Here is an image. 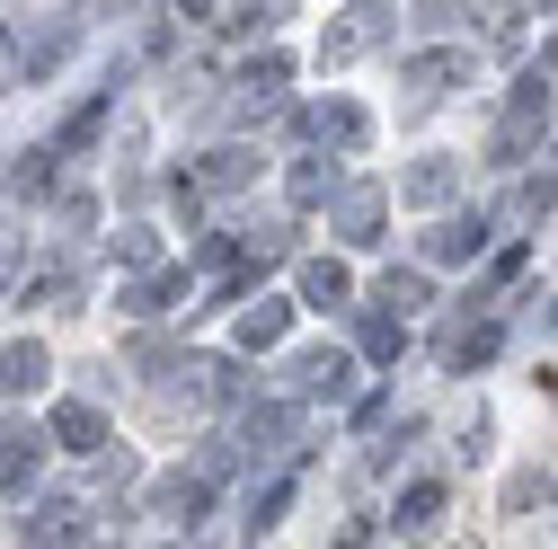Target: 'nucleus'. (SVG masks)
Returning <instances> with one entry per match:
<instances>
[{"instance_id": "1", "label": "nucleus", "mask_w": 558, "mask_h": 549, "mask_svg": "<svg viewBox=\"0 0 558 549\" xmlns=\"http://www.w3.org/2000/svg\"><path fill=\"white\" fill-rule=\"evenodd\" d=\"M293 257V231H248V240H214L204 248V266H214V302H240L266 266Z\"/></svg>"}, {"instance_id": "2", "label": "nucleus", "mask_w": 558, "mask_h": 549, "mask_svg": "<svg viewBox=\"0 0 558 549\" xmlns=\"http://www.w3.org/2000/svg\"><path fill=\"white\" fill-rule=\"evenodd\" d=\"M541 124H549V89H541V72H532V81H514V98H506L497 133H487V160L514 169V160L532 151V133H541Z\"/></svg>"}, {"instance_id": "3", "label": "nucleus", "mask_w": 558, "mask_h": 549, "mask_svg": "<svg viewBox=\"0 0 558 549\" xmlns=\"http://www.w3.org/2000/svg\"><path fill=\"white\" fill-rule=\"evenodd\" d=\"M302 143H319V151H364V143H373V115H364L355 98L302 107Z\"/></svg>"}, {"instance_id": "4", "label": "nucleus", "mask_w": 558, "mask_h": 549, "mask_svg": "<svg viewBox=\"0 0 558 549\" xmlns=\"http://www.w3.org/2000/svg\"><path fill=\"white\" fill-rule=\"evenodd\" d=\"M89 540V505L81 497H36L27 505V549H81Z\"/></svg>"}, {"instance_id": "5", "label": "nucleus", "mask_w": 558, "mask_h": 549, "mask_svg": "<svg viewBox=\"0 0 558 549\" xmlns=\"http://www.w3.org/2000/svg\"><path fill=\"white\" fill-rule=\"evenodd\" d=\"M461 81H470V45H426V53L399 62V89H416V98H444Z\"/></svg>"}, {"instance_id": "6", "label": "nucleus", "mask_w": 558, "mask_h": 549, "mask_svg": "<svg viewBox=\"0 0 558 549\" xmlns=\"http://www.w3.org/2000/svg\"><path fill=\"white\" fill-rule=\"evenodd\" d=\"M381 213H390L381 186H337V204H328V222H337L345 248H373V240H381Z\"/></svg>"}, {"instance_id": "7", "label": "nucleus", "mask_w": 558, "mask_h": 549, "mask_svg": "<svg viewBox=\"0 0 558 549\" xmlns=\"http://www.w3.org/2000/svg\"><path fill=\"white\" fill-rule=\"evenodd\" d=\"M497 346H506V319H452V328L435 337V355H444L452 373H478V364H497Z\"/></svg>"}, {"instance_id": "8", "label": "nucleus", "mask_w": 558, "mask_h": 549, "mask_svg": "<svg viewBox=\"0 0 558 549\" xmlns=\"http://www.w3.org/2000/svg\"><path fill=\"white\" fill-rule=\"evenodd\" d=\"M151 514H169V523H204V514H214V478H204V469H169V478H151Z\"/></svg>"}, {"instance_id": "9", "label": "nucleus", "mask_w": 558, "mask_h": 549, "mask_svg": "<svg viewBox=\"0 0 558 549\" xmlns=\"http://www.w3.org/2000/svg\"><path fill=\"white\" fill-rule=\"evenodd\" d=\"M293 390L302 399H345V390H355V355H337V346L293 355Z\"/></svg>"}, {"instance_id": "10", "label": "nucleus", "mask_w": 558, "mask_h": 549, "mask_svg": "<svg viewBox=\"0 0 558 549\" xmlns=\"http://www.w3.org/2000/svg\"><path fill=\"white\" fill-rule=\"evenodd\" d=\"M293 426H302V417H293L284 399H266V407H248V417H240V461H275V452L293 443Z\"/></svg>"}, {"instance_id": "11", "label": "nucleus", "mask_w": 558, "mask_h": 549, "mask_svg": "<svg viewBox=\"0 0 558 549\" xmlns=\"http://www.w3.org/2000/svg\"><path fill=\"white\" fill-rule=\"evenodd\" d=\"M284 81H293V62H284V53H257L248 72H240V98H231V107H240V124L275 115V98H284Z\"/></svg>"}, {"instance_id": "12", "label": "nucleus", "mask_w": 558, "mask_h": 549, "mask_svg": "<svg viewBox=\"0 0 558 549\" xmlns=\"http://www.w3.org/2000/svg\"><path fill=\"white\" fill-rule=\"evenodd\" d=\"M487 231H497V213H452V222L426 231V257H435V266H470V257L487 248Z\"/></svg>"}, {"instance_id": "13", "label": "nucleus", "mask_w": 558, "mask_h": 549, "mask_svg": "<svg viewBox=\"0 0 558 549\" xmlns=\"http://www.w3.org/2000/svg\"><path fill=\"white\" fill-rule=\"evenodd\" d=\"M186 178H195V195H240L257 178V151L248 143H222V151H204V169H186Z\"/></svg>"}, {"instance_id": "14", "label": "nucleus", "mask_w": 558, "mask_h": 549, "mask_svg": "<svg viewBox=\"0 0 558 549\" xmlns=\"http://www.w3.org/2000/svg\"><path fill=\"white\" fill-rule=\"evenodd\" d=\"M186 293H195V284H186V266H160V274H143V284L124 293V310H133V319H160V310H178ZM186 310H195V302H186Z\"/></svg>"}, {"instance_id": "15", "label": "nucleus", "mask_w": 558, "mask_h": 549, "mask_svg": "<svg viewBox=\"0 0 558 549\" xmlns=\"http://www.w3.org/2000/svg\"><path fill=\"white\" fill-rule=\"evenodd\" d=\"M178 373H186V390H195V399H214V407H231V399H240V390H248V381H240V364H231V355H186V364H178Z\"/></svg>"}, {"instance_id": "16", "label": "nucleus", "mask_w": 558, "mask_h": 549, "mask_svg": "<svg viewBox=\"0 0 558 549\" xmlns=\"http://www.w3.org/2000/svg\"><path fill=\"white\" fill-rule=\"evenodd\" d=\"M53 443L62 452H107V417H98L89 399H62L53 407Z\"/></svg>"}, {"instance_id": "17", "label": "nucleus", "mask_w": 558, "mask_h": 549, "mask_svg": "<svg viewBox=\"0 0 558 549\" xmlns=\"http://www.w3.org/2000/svg\"><path fill=\"white\" fill-rule=\"evenodd\" d=\"M408 540H426L435 523H444V478H408V488H399V514H390Z\"/></svg>"}, {"instance_id": "18", "label": "nucleus", "mask_w": 558, "mask_h": 549, "mask_svg": "<svg viewBox=\"0 0 558 549\" xmlns=\"http://www.w3.org/2000/svg\"><path fill=\"white\" fill-rule=\"evenodd\" d=\"M36 452H45V426H0V488H27L36 478Z\"/></svg>"}, {"instance_id": "19", "label": "nucleus", "mask_w": 558, "mask_h": 549, "mask_svg": "<svg viewBox=\"0 0 558 549\" xmlns=\"http://www.w3.org/2000/svg\"><path fill=\"white\" fill-rule=\"evenodd\" d=\"M452 186H461V160H416V169L399 178V204L426 213V204H452Z\"/></svg>"}, {"instance_id": "20", "label": "nucleus", "mask_w": 558, "mask_h": 549, "mask_svg": "<svg viewBox=\"0 0 558 549\" xmlns=\"http://www.w3.org/2000/svg\"><path fill=\"white\" fill-rule=\"evenodd\" d=\"M345 293H355L345 257H311V266H302V302H311V310H345Z\"/></svg>"}, {"instance_id": "21", "label": "nucleus", "mask_w": 558, "mask_h": 549, "mask_svg": "<svg viewBox=\"0 0 558 549\" xmlns=\"http://www.w3.org/2000/svg\"><path fill=\"white\" fill-rule=\"evenodd\" d=\"M53 364H45V346L36 337H19V346H0V399H27L36 381H45Z\"/></svg>"}, {"instance_id": "22", "label": "nucleus", "mask_w": 558, "mask_h": 549, "mask_svg": "<svg viewBox=\"0 0 558 549\" xmlns=\"http://www.w3.org/2000/svg\"><path fill=\"white\" fill-rule=\"evenodd\" d=\"M284 328H293V302H248L240 310V346L266 355V346H284Z\"/></svg>"}, {"instance_id": "23", "label": "nucleus", "mask_w": 558, "mask_h": 549, "mask_svg": "<svg viewBox=\"0 0 558 549\" xmlns=\"http://www.w3.org/2000/svg\"><path fill=\"white\" fill-rule=\"evenodd\" d=\"M107 115H116V89H98V98H89V107H81L72 124H62V133H53V151H62V160H72V151H89V143H98V124H107Z\"/></svg>"}, {"instance_id": "24", "label": "nucleus", "mask_w": 558, "mask_h": 549, "mask_svg": "<svg viewBox=\"0 0 558 549\" xmlns=\"http://www.w3.org/2000/svg\"><path fill=\"white\" fill-rule=\"evenodd\" d=\"M373 36H381V10H355V19H345V27H337V36L319 45V62H355V53L373 45Z\"/></svg>"}, {"instance_id": "25", "label": "nucleus", "mask_w": 558, "mask_h": 549, "mask_svg": "<svg viewBox=\"0 0 558 549\" xmlns=\"http://www.w3.org/2000/svg\"><path fill=\"white\" fill-rule=\"evenodd\" d=\"M549 204H558V178L541 169V178H523V186L506 195V213H497V222H541V213H549Z\"/></svg>"}, {"instance_id": "26", "label": "nucleus", "mask_w": 558, "mask_h": 549, "mask_svg": "<svg viewBox=\"0 0 558 549\" xmlns=\"http://www.w3.org/2000/svg\"><path fill=\"white\" fill-rule=\"evenodd\" d=\"M195 27H214V36H266L275 10H248V0H231V10H186Z\"/></svg>"}, {"instance_id": "27", "label": "nucleus", "mask_w": 558, "mask_h": 549, "mask_svg": "<svg viewBox=\"0 0 558 549\" xmlns=\"http://www.w3.org/2000/svg\"><path fill=\"white\" fill-rule=\"evenodd\" d=\"M284 195H293V204H337V169H328V160H293Z\"/></svg>"}, {"instance_id": "28", "label": "nucleus", "mask_w": 558, "mask_h": 549, "mask_svg": "<svg viewBox=\"0 0 558 549\" xmlns=\"http://www.w3.org/2000/svg\"><path fill=\"white\" fill-rule=\"evenodd\" d=\"M364 355H373V364H399V355H408V319L373 310V319H364Z\"/></svg>"}, {"instance_id": "29", "label": "nucleus", "mask_w": 558, "mask_h": 549, "mask_svg": "<svg viewBox=\"0 0 558 549\" xmlns=\"http://www.w3.org/2000/svg\"><path fill=\"white\" fill-rule=\"evenodd\" d=\"M53 160H62L53 143H45V151H19V169H10V186H19L27 204H36V195H53Z\"/></svg>"}, {"instance_id": "30", "label": "nucleus", "mask_w": 558, "mask_h": 549, "mask_svg": "<svg viewBox=\"0 0 558 549\" xmlns=\"http://www.w3.org/2000/svg\"><path fill=\"white\" fill-rule=\"evenodd\" d=\"M293 488H302V469H284V478H266V497H257V514H248V532H275V523H284V505H293Z\"/></svg>"}, {"instance_id": "31", "label": "nucleus", "mask_w": 558, "mask_h": 549, "mask_svg": "<svg viewBox=\"0 0 558 549\" xmlns=\"http://www.w3.org/2000/svg\"><path fill=\"white\" fill-rule=\"evenodd\" d=\"M373 302H381L390 319H408L416 302H426V274H399V266H390V274H381V293H373Z\"/></svg>"}, {"instance_id": "32", "label": "nucleus", "mask_w": 558, "mask_h": 549, "mask_svg": "<svg viewBox=\"0 0 558 549\" xmlns=\"http://www.w3.org/2000/svg\"><path fill=\"white\" fill-rule=\"evenodd\" d=\"M62 45H72V19H53V27H36V36L19 45V62H27V72H45V62H62Z\"/></svg>"}, {"instance_id": "33", "label": "nucleus", "mask_w": 558, "mask_h": 549, "mask_svg": "<svg viewBox=\"0 0 558 549\" xmlns=\"http://www.w3.org/2000/svg\"><path fill=\"white\" fill-rule=\"evenodd\" d=\"M116 257H124V266H160V240H151V231H124Z\"/></svg>"}, {"instance_id": "34", "label": "nucleus", "mask_w": 558, "mask_h": 549, "mask_svg": "<svg viewBox=\"0 0 558 549\" xmlns=\"http://www.w3.org/2000/svg\"><path fill=\"white\" fill-rule=\"evenodd\" d=\"M337 549H373V523H345V540Z\"/></svg>"}, {"instance_id": "35", "label": "nucleus", "mask_w": 558, "mask_h": 549, "mask_svg": "<svg viewBox=\"0 0 558 549\" xmlns=\"http://www.w3.org/2000/svg\"><path fill=\"white\" fill-rule=\"evenodd\" d=\"M549 72H558V36H549Z\"/></svg>"}, {"instance_id": "36", "label": "nucleus", "mask_w": 558, "mask_h": 549, "mask_svg": "<svg viewBox=\"0 0 558 549\" xmlns=\"http://www.w3.org/2000/svg\"><path fill=\"white\" fill-rule=\"evenodd\" d=\"M549 319H558V310H549Z\"/></svg>"}]
</instances>
